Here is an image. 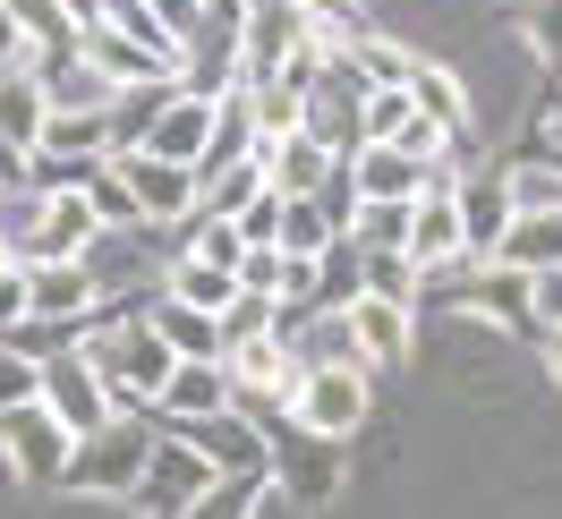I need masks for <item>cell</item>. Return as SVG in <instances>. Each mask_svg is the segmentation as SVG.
Segmentation results:
<instances>
[{"label": "cell", "mask_w": 562, "mask_h": 519, "mask_svg": "<svg viewBox=\"0 0 562 519\" xmlns=\"http://www.w3.org/2000/svg\"><path fill=\"white\" fill-rule=\"evenodd\" d=\"M247 417H256V435H265V477H273V494L324 511V503L341 494V443L316 435V426H299L290 400H265V409H247Z\"/></svg>", "instance_id": "1"}, {"label": "cell", "mask_w": 562, "mask_h": 519, "mask_svg": "<svg viewBox=\"0 0 562 519\" xmlns=\"http://www.w3.org/2000/svg\"><path fill=\"white\" fill-rule=\"evenodd\" d=\"M145 451H154V426L145 417H103L94 435H77L69 443V469L52 494H128L145 469Z\"/></svg>", "instance_id": "2"}, {"label": "cell", "mask_w": 562, "mask_h": 519, "mask_svg": "<svg viewBox=\"0 0 562 519\" xmlns=\"http://www.w3.org/2000/svg\"><path fill=\"white\" fill-rule=\"evenodd\" d=\"M367 409H375V366H358V358L299 366V383H290V417L333 435V443H350L358 426H367Z\"/></svg>", "instance_id": "3"}, {"label": "cell", "mask_w": 562, "mask_h": 519, "mask_svg": "<svg viewBox=\"0 0 562 519\" xmlns=\"http://www.w3.org/2000/svg\"><path fill=\"white\" fill-rule=\"evenodd\" d=\"M69 443H77V435L43 409V392H35V400H18V409H0V469L26 485V494H52V485H60Z\"/></svg>", "instance_id": "4"}, {"label": "cell", "mask_w": 562, "mask_h": 519, "mask_svg": "<svg viewBox=\"0 0 562 519\" xmlns=\"http://www.w3.org/2000/svg\"><path fill=\"white\" fill-rule=\"evenodd\" d=\"M452 307H460V315H477V324H494V332H512V341H528V349H546V315H537V273H512V264L477 256Z\"/></svg>", "instance_id": "5"}, {"label": "cell", "mask_w": 562, "mask_h": 519, "mask_svg": "<svg viewBox=\"0 0 562 519\" xmlns=\"http://www.w3.org/2000/svg\"><path fill=\"white\" fill-rule=\"evenodd\" d=\"M213 477H222V469H213L205 451H188L179 435H154L137 485H128V503H137V519H188V503H196Z\"/></svg>", "instance_id": "6"}, {"label": "cell", "mask_w": 562, "mask_h": 519, "mask_svg": "<svg viewBox=\"0 0 562 519\" xmlns=\"http://www.w3.org/2000/svg\"><path fill=\"white\" fill-rule=\"evenodd\" d=\"M43 409L60 417V426H69V435H94V426H103V417H120L111 409V392H103V375H94V358H86V349H43Z\"/></svg>", "instance_id": "7"}, {"label": "cell", "mask_w": 562, "mask_h": 519, "mask_svg": "<svg viewBox=\"0 0 562 519\" xmlns=\"http://www.w3.org/2000/svg\"><path fill=\"white\" fill-rule=\"evenodd\" d=\"M103 162H111V179L137 196L145 222H179V213L196 205V171H188V162H162V154H145V145H111Z\"/></svg>", "instance_id": "8"}, {"label": "cell", "mask_w": 562, "mask_h": 519, "mask_svg": "<svg viewBox=\"0 0 562 519\" xmlns=\"http://www.w3.org/2000/svg\"><path fill=\"white\" fill-rule=\"evenodd\" d=\"M26 315H43V324H60V332L86 341V324L103 315L94 264H86V256H69V264H26Z\"/></svg>", "instance_id": "9"}, {"label": "cell", "mask_w": 562, "mask_h": 519, "mask_svg": "<svg viewBox=\"0 0 562 519\" xmlns=\"http://www.w3.org/2000/svg\"><path fill=\"white\" fill-rule=\"evenodd\" d=\"M435 179H452V162H426V154H401V145H358L350 154V188L375 196V205H418Z\"/></svg>", "instance_id": "10"}, {"label": "cell", "mask_w": 562, "mask_h": 519, "mask_svg": "<svg viewBox=\"0 0 562 519\" xmlns=\"http://www.w3.org/2000/svg\"><path fill=\"white\" fill-rule=\"evenodd\" d=\"M94 239H103V222L86 205V188H60V196H43L35 230L18 239V264H69V256H86Z\"/></svg>", "instance_id": "11"}, {"label": "cell", "mask_w": 562, "mask_h": 519, "mask_svg": "<svg viewBox=\"0 0 562 519\" xmlns=\"http://www.w3.org/2000/svg\"><path fill=\"white\" fill-rule=\"evenodd\" d=\"M452 205H460V230H469V256H494L503 222H512V162H460L452 179Z\"/></svg>", "instance_id": "12"}, {"label": "cell", "mask_w": 562, "mask_h": 519, "mask_svg": "<svg viewBox=\"0 0 562 519\" xmlns=\"http://www.w3.org/2000/svg\"><path fill=\"white\" fill-rule=\"evenodd\" d=\"M205 137H213V94H188L171 77V94H162V111L145 120V154H162V162H188L196 171V154H205Z\"/></svg>", "instance_id": "13"}, {"label": "cell", "mask_w": 562, "mask_h": 519, "mask_svg": "<svg viewBox=\"0 0 562 519\" xmlns=\"http://www.w3.org/2000/svg\"><path fill=\"white\" fill-rule=\"evenodd\" d=\"M341 315H350V349H358V366H401V358H409V307H401V298H375V290H358Z\"/></svg>", "instance_id": "14"}, {"label": "cell", "mask_w": 562, "mask_h": 519, "mask_svg": "<svg viewBox=\"0 0 562 519\" xmlns=\"http://www.w3.org/2000/svg\"><path fill=\"white\" fill-rule=\"evenodd\" d=\"M256 162H265V179H273L281 196H316L324 179H333V162H350V154H333V145H316L307 128H290V137L256 145Z\"/></svg>", "instance_id": "15"}, {"label": "cell", "mask_w": 562, "mask_h": 519, "mask_svg": "<svg viewBox=\"0 0 562 519\" xmlns=\"http://www.w3.org/2000/svg\"><path fill=\"white\" fill-rule=\"evenodd\" d=\"M494 264H512V273H554L562 264V205H520L503 222V239H494Z\"/></svg>", "instance_id": "16"}, {"label": "cell", "mask_w": 562, "mask_h": 519, "mask_svg": "<svg viewBox=\"0 0 562 519\" xmlns=\"http://www.w3.org/2000/svg\"><path fill=\"white\" fill-rule=\"evenodd\" d=\"M77 52H86V60H94V69L111 77V86H171V60H162V52H145V43H128L120 35V26H103V18H94V26H86V43H77Z\"/></svg>", "instance_id": "17"}, {"label": "cell", "mask_w": 562, "mask_h": 519, "mask_svg": "<svg viewBox=\"0 0 562 519\" xmlns=\"http://www.w3.org/2000/svg\"><path fill=\"white\" fill-rule=\"evenodd\" d=\"M205 409H231V366L222 358H179L145 417H205Z\"/></svg>", "instance_id": "18"}, {"label": "cell", "mask_w": 562, "mask_h": 519, "mask_svg": "<svg viewBox=\"0 0 562 519\" xmlns=\"http://www.w3.org/2000/svg\"><path fill=\"white\" fill-rule=\"evenodd\" d=\"M452 179H460V171H452ZM452 179H435L418 205H409V256H418V264L469 256V230H460V205H452Z\"/></svg>", "instance_id": "19"}, {"label": "cell", "mask_w": 562, "mask_h": 519, "mask_svg": "<svg viewBox=\"0 0 562 519\" xmlns=\"http://www.w3.org/2000/svg\"><path fill=\"white\" fill-rule=\"evenodd\" d=\"M401 86H409V103H418V120H435L452 145H469V86H460L452 69H435V60H418L409 52V69H401Z\"/></svg>", "instance_id": "20"}, {"label": "cell", "mask_w": 562, "mask_h": 519, "mask_svg": "<svg viewBox=\"0 0 562 519\" xmlns=\"http://www.w3.org/2000/svg\"><path fill=\"white\" fill-rule=\"evenodd\" d=\"M256 103H247V86L239 94H222L213 103V137H205V154H196V179H213V171H231V162H256Z\"/></svg>", "instance_id": "21"}, {"label": "cell", "mask_w": 562, "mask_h": 519, "mask_svg": "<svg viewBox=\"0 0 562 519\" xmlns=\"http://www.w3.org/2000/svg\"><path fill=\"white\" fill-rule=\"evenodd\" d=\"M9 18H18V35H26L35 60H77V43H86V18L69 0H9Z\"/></svg>", "instance_id": "22"}, {"label": "cell", "mask_w": 562, "mask_h": 519, "mask_svg": "<svg viewBox=\"0 0 562 519\" xmlns=\"http://www.w3.org/2000/svg\"><path fill=\"white\" fill-rule=\"evenodd\" d=\"M43 120H52V94H43V77L26 69V60H9L0 69V137L9 145H35Z\"/></svg>", "instance_id": "23"}, {"label": "cell", "mask_w": 562, "mask_h": 519, "mask_svg": "<svg viewBox=\"0 0 562 519\" xmlns=\"http://www.w3.org/2000/svg\"><path fill=\"white\" fill-rule=\"evenodd\" d=\"M145 315H154V332H162L179 358H222V315L188 307V298H171V290H162V298H154Z\"/></svg>", "instance_id": "24"}, {"label": "cell", "mask_w": 562, "mask_h": 519, "mask_svg": "<svg viewBox=\"0 0 562 519\" xmlns=\"http://www.w3.org/2000/svg\"><path fill=\"white\" fill-rule=\"evenodd\" d=\"M265 494H273L265 469H222V477L188 503V519H256V511H265Z\"/></svg>", "instance_id": "25"}, {"label": "cell", "mask_w": 562, "mask_h": 519, "mask_svg": "<svg viewBox=\"0 0 562 519\" xmlns=\"http://www.w3.org/2000/svg\"><path fill=\"white\" fill-rule=\"evenodd\" d=\"M111 145H120L111 111H52V120H43V137L26 145V154H111Z\"/></svg>", "instance_id": "26"}, {"label": "cell", "mask_w": 562, "mask_h": 519, "mask_svg": "<svg viewBox=\"0 0 562 519\" xmlns=\"http://www.w3.org/2000/svg\"><path fill=\"white\" fill-rule=\"evenodd\" d=\"M162 290H171V298H188V307H205V315H222L231 298H239V273H231V264H205V256H171Z\"/></svg>", "instance_id": "27"}, {"label": "cell", "mask_w": 562, "mask_h": 519, "mask_svg": "<svg viewBox=\"0 0 562 519\" xmlns=\"http://www.w3.org/2000/svg\"><path fill=\"white\" fill-rule=\"evenodd\" d=\"M333 239H350V230L324 213V196H281V247L290 256H324Z\"/></svg>", "instance_id": "28"}, {"label": "cell", "mask_w": 562, "mask_h": 519, "mask_svg": "<svg viewBox=\"0 0 562 519\" xmlns=\"http://www.w3.org/2000/svg\"><path fill=\"white\" fill-rule=\"evenodd\" d=\"M409 120H418L409 86H367V103H358V137H367V145H401V137H409Z\"/></svg>", "instance_id": "29"}, {"label": "cell", "mask_w": 562, "mask_h": 519, "mask_svg": "<svg viewBox=\"0 0 562 519\" xmlns=\"http://www.w3.org/2000/svg\"><path fill=\"white\" fill-rule=\"evenodd\" d=\"M273 332H281V298H265V290H239L222 307V358L247 349V341H273Z\"/></svg>", "instance_id": "30"}, {"label": "cell", "mask_w": 562, "mask_h": 519, "mask_svg": "<svg viewBox=\"0 0 562 519\" xmlns=\"http://www.w3.org/2000/svg\"><path fill=\"white\" fill-rule=\"evenodd\" d=\"M358 290H367V256H358V239H333L316 256V307H350Z\"/></svg>", "instance_id": "31"}, {"label": "cell", "mask_w": 562, "mask_h": 519, "mask_svg": "<svg viewBox=\"0 0 562 519\" xmlns=\"http://www.w3.org/2000/svg\"><path fill=\"white\" fill-rule=\"evenodd\" d=\"M265 188H273V179H265V162H231V171L196 179V205H205V213H222V222H231V213H239V205H256Z\"/></svg>", "instance_id": "32"}, {"label": "cell", "mask_w": 562, "mask_h": 519, "mask_svg": "<svg viewBox=\"0 0 562 519\" xmlns=\"http://www.w3.org/2000/svg\"><path fill=\"white\" fill-rule=\"evenodd\" d=\"M512 9H520V35L537 52V69L562 86V0H512Z\"/></svg>", "instance_id": "33"}, {"label": "cell", "mask_w": 562, "mask_h": 519, "mask_svg": "<svg viewBox=\"0 0 562 519\" xmlns=\"http://www.w3.org/2000/svg\"><path fill=\"white\" fill-rule=\"evenodd\" d=\"M358 256H367V290H375V298L418 307V256H409V247H358Z\"/></svg>", "instance_id": "34"}, {"label": "cell", "mask_w": 562, "mask_h": 519, "mask_svg": "<svg viewBox=\"0 0 562 519\" xmlns=\"http://www.w3.org/2000/svg\"><path fill=\"white\" fill-rule=\"evenodd\" d=\"M94 18H103V26H120V35H128V43H145V52H162V60H171V69H179V43L162 35V18H154V0H103Z\"/></svg>", "instance_id": "35"}, {"label": "cell", "mask_w": 562, "mask_h": 519, "mask_svg": "<svg viewBox=\"0 0 562 519\" xmlns=\"http://www.w3.org/2000/svg\"><path fill=\"white\" fill-rule=\"evenodd\" d=\"M247 103H256V137H290V128H307V94L299 86H247Z\"/></svg>", "instance_id": "36"}, {"label": "cell", "mask_w": 562, "mask_h": 519, "mask_svg": "<svg viewBox=\"0 0 562 519\" xmlns=\"http://www.w3.org/2000/svg\"><path fill=\"white\" fill-rule=\"evenodd\" d=\"M86 205H94V222H103V230H128V239H137V230H162V222H145V213H137V196H128V188L111 179V162L94 171V188H86Z\"/></svg>", "instance_id": "37"}, {"label": "cell", "mask_w": 562, "mask_h": 519, "mask_svg": "<svg viewBox=\"0 0 562 519\" xmlns=\"http://www.w3.org/2000/svg\"><path fill=\"white\" fill-rule=\"evenodd\" d=\"M350 239L358 247H409V205H375V196H358Z\"/></svg>", "instance_id": "38"}, {"label": "cell", "mask_w": 562, "mask_h": 519, "mask_svg": "<svg viewBox=\"0 0 562 519\" xmlns=\"http://www.w3.org/2000/svg\"><path fill=\"white\" fill-rule=\"evenodd\" d=\"M35 392H43V358L0 341V409H18V400H35Z\"/></svg>", "instance_id": "39"}, {"label": "cell", "mask_w": 562, "mask_h": 519, "mask_svg": "<svg viewBox=\"0 0 562 519\" xmlns=\"http://www.w3.org/2000/svg\"><path fill=\"white\" fill-rule=\"evenodd\" d=\"M231 222H239L247 247H281V188H265V196H256V205H239Z\"/></svg>", "instance_id": "40"}, {"label": "cell", "mask_w": 562, "mask_h": 519, "mask_svg": "<svg viewBox=\"0 0 562 519\" xmlns=\"http://www.w3.org/2000/svg\"><path fill=\"white\" fill-rule=\"evenodd\" d=\"M358 69H367V86H401V69H409V52L401 43H375V35H350Z\"/></svg>", "instance_id": "41"}, {"label": "cell", "mask_w": 562, "mask_h": 519, "mask_svg": "<svg viewBox=\"0 0 562 519\" xmlns=\"http://www.w3.org/2000/svg\"><path fill=\"white\" fill-rule=\"evenodd\" d=\"M299 18L316 26L324 43H350V18H358V0H299Z\"/></svg>", "instance_id": "42"}, {"label": "cell", "mask_w": 562, "mask_h": 519, "mask_svg": "<svg viewBox=\"0 0 562 519\" xmlns=\"http://www.w3.org/2000/svg\"><path fill=\"white\" fill-rule=\"evenodd\" d=\"M239 290L281 298V247H247V256H239Z\"/></svg>", "instance_id": "43"}, {"label": "cell", "mask_w": 562, "mask_h": 519, "mask_svg": "<svg viewBox=\"0 0 562 519\" xmlns=\"http://www.w3.org/2000/svg\"><path fill=\"white\" fill-rule=\"evenodd\" d=\"M18 324H26V264H9V273H0V341H9Z\"/></svg>", "instance_id": "44"}, {"label": "cell", "mask_w": 562, "mask_h": 519, "mask_svg": "<svg viewBox=\"0 0 562 519\" xmlns=\"http://www.w3.org/2000/svg\"><path fill=\"white\" fill-rule=\"evenodd\" d=\"M537 315H546V332L562 324V264H554V273H537Z\"/></svg>", "instance_id": "45"}, {"label": "cell", "mask_w": 562, "mask_h": 519, "mask_svg": "<svg viewBox=\"0 0 562 519\" xmlns=\"http://www.w3.org/2000/svg\"><path fill=\"white\" fill-rule=\"evenodd\" d=\"M9 60H26V35H18V18H9V0H0V69Z\"/></svg>", "instance_id": "46"}, {"label": "cell", "mask_w": 562, "mask_h": 519, "mask_svg": "<svg viewBox=\"0 0 562 519\" xmlns=\"http://www.w3.org/2000/svg\"><path fill=\"white\" fill-rule=\"evenodd\" d=\"M0 188H26V145L0 137Z\"/></svg>", "instance_id": "47"}, {"label": "cell", "mask_w": 562, "mask_h": 519, "mask_svg": "<svg viewBox=\"0 0 562 519\" xmlns=\"http://www.w3.org/2000/svg\"><path fill=\"white\" fill-rule=\"evenodd\" d=\"M546 366H554V383H562V324L546 332Z\"/></svg>", "instance_id": "48"}, {"label": "cell", "mask_w": 562, "mask_h": 519, "mask_svg": "<svg viewBox=\"0 0 562 519\" xmlns=\"http://www.w3.org/2000/svg\"><path fill=\"white\" fill-rule=\"evenodd\" d=\"M9 264H18V256H9V239H0V273H9Z\"/></svg>", "instance_id": "49"}, {"label": "cell", "mask_w": 562, "mask_h": 519, "mask_svg": "<svg viewBox=\"0 0 562 519\" xmlns=\"http://www.w3.org/2000/svg\"><path fill=\"white\" fill-rule=\"evenodd\" d=\"M554 103H562V94H554Z\"/></svg>", "instance_id": "50"}]
</instances>
